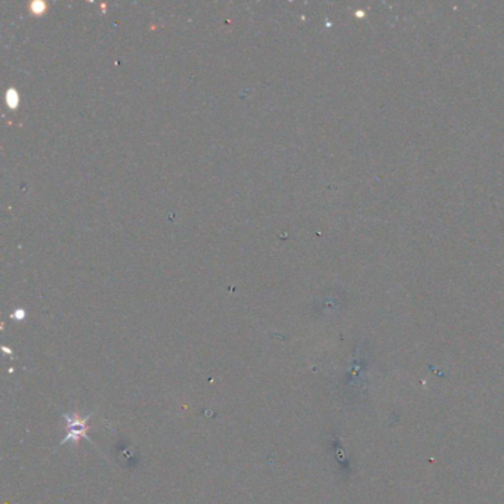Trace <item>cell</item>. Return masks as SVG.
<instances>
[{"label": "cell", "mask_w": 504, "mask_h": 504, "mask_svg": "<svg viewBox=\"0 0 504 504\" xmlns=\"http://www.w3.org/2000/svg\"><path fill=\"white\" fill-rule=\"evenodd\" d=\"M92 414L86 416V417H81L78 416L77 413H72V414H64V419L67 422V435L65 438L61 441L59 445H65L68 442H72L74 447L78 445L80 439H87L90 444L92 441L89 439L87 436V431H89V425H87V420L90 419Z\"/></svg>", "instance_id": "cell-1"}]
</instances>
